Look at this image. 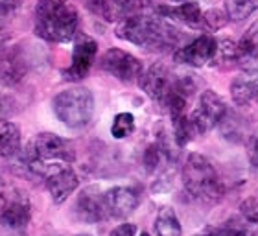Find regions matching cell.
I'll use <instances>...</instances> for the list:
<instances>
[{"mask_svg":"<svg viewBox=\"0 0 258 236\" xmlns=\"http://www.w3.org/2000/svg\"><path fill=\"white\" fill-rule=\"evenodd\" d=\"M116 37L127 43L150 50H170L177 46L181 33L172 22L164 19L161 13H135L125 17L116 26Z\"/></svg>","mask_w":258,"mask_h":236,"instance_id":"obj_1","label":"cell"},{"mask_svg":"<svg viewBox=\"0 0 258 236\" xmlns=\"http://www.w3.org/2000/svg\"><path fill=\"white\" fill-rule=\"evenodd\" d=\"M80 30V13L70 0H39L35 35L48 43H70Z\"/></svg>","mask_w":258,"mask_h":236,"instance_id":"obj_2","label":"cell"},{"mask_svg":"<svg viewBox=\"0 0 258 236\" xmlns=\"http://www.w3.org/2000/svg\"><path fill=\"white\" fill-rule=\"evenodd\" d=\"M183 185L194 199L207 205L218 203L225 194L214 164L201 153H190L186 157L183 164Z\"/></svg>","mask_w":258,"mask_h":236,"instance_id":"obj_3","label":"cell"},{"mask_svg":"<svg viewBox=\"0 0 258 236\" xmlns=\"http://www.w3.org/2000/svg\"><path fill=\"white\" fill-rule=\"evenodd\" d=\"M52 109L67 128L81 129L89 126L94 116V96L85 87H70L55 94Z\"/></svg>","mask_w":258,"mask_h":236,"instance_id":"obj_4","label":"cell"},{"mask_svg":"<svg viewBox=\"0 0 258 236\" xmlns=\"http://www.w3.org/2000/svg\"><path fill=\"white\" fill-rule=\"evenodd\" d=\"M32 205L26 194L13 185H0V223L8 229L21 231L30 223Z\"/></svg>","mask_w":258,"mask_h":236,"instance_id":"obj_5","label":"cell"},{"mask_svg":"<svg viewBox=\"0 0 258 236\" xmlns=\"http://www.w3.org/2000/svg\"><path fill=\"white\" fill-rule=\"evenodd\" d=\"M227 116V105L223 98L214 91H203L199 94L198 105L188 114L194 135H205Z\"/></svg>","mask_w":258,"mask_h":236,"instance_id":"obj_6","label":"cell"},{"mask_svg":"<svg viewBox=\"0 0 258 236\" xmlns=\"http://www.w3.org/2000/svg\"><path fill=\"white\" fill-rule=\"evenodd\" d=\"M37 177L44 179V185L48 188L54 203H64L70 198V194L80 185V179L76 172L69 166V162H52L44 164L37 170Z\"/></svg>","mask_w":258,"mask_h":236,"instance_id":"obj_7","label":"cell"},{"mask_svg":"<svg viewBox=\"0 0 258 236\" xmlns=\"http://www.w3.org/2000/svg\"><path fill=\"white\" fill-rule=\"evenodd\" d=\"M100 67H102V70L109 72L111 76H114L116 80L124 81V83H133V81L140 80V76H142L140 59L120 48H109L103 54Z\"/></svg>","mask_w":258,"mask_h":236,"instance_id":"obj_8","label":"cell"},{"mask_svg":"<svg viewBox=\"0 0 258 236\" xmlns=\"http://www.w3.org/2000/svg\"><path fill=\"white\" fill-rule=\"evenodd\" d=\"M140 89L159 103H166L168 96L173 91V83H175V74L168 69L164 63L151 65L144 74L140 76Z\"/></svg>","mask_w":258,"mask_h":236,"instance_id":"obj_9","label":"cell"},{"mask_svg":"<svg viewBox=\"0 0 258 236\" xmlns=\"http://www.w3.org/2000/svg\"><path fill=\"white\" fill-rule=\"evenodd\" d=\"M216 50H218V39L212 35H199L192 43L179 46L173 54V59L181 65L199 69V67H205L214 61Z\"/></svg>","mask_w":258,"mask_h":236,"instance_id":"obj_10","label":"cell"},{"mask_svg":"<svg viewBox=\"0 0 258 236\" xmlns=\"http://www.w3.org/2000/svg\"><path fill=\"white\" fill-rule=\"evenodd\" d=\"M98 54V43L89 35H76V44L72 50V63L67 70L64 76L70 81H80L87 78L91 70L94 59Z\"/></svg>","mask_w":258,"mask_h":236,"instance_id":"obj_11","label":"cell"},{"mask_svg":"<svg viewBox=\"0 0 258 236\" xmlns=\"http://www.w3.org/2000/svg\"><path fill=\"white\" fill-rule=\"evenodd\" d=\"M103 196L109 218H127L139 205L137 192L127 187H113L107 192H103Z\"/></svg>","mask_w":258,"mask_h":236,"instance_id":"obj_12","label":"cell"},{"mask_svg":"<svg viewBox=\"0 0 258 236\" xmlns=\"http://www.w3.org/2000/svg\"><path fill=\"white\" fill-rule=\"evenodd\" d=\"M78 214L81 220L94 223V221L107 220V207H105V196L96 187L85 188L78 198Z\"/></svg>","mask_w":258,"mask_h":236,"instance_id":"obj_13","label":"cell"},{"mask_svg":"<svg viewBox=\"0 0 258 236\" xmlns=\"http://www.w3.org/2000/svg\"><path fill=\"white\" fill-rule=\"evenodd\" d=\"M231 96L236 105L258 103V70L247 69L231 83Z\"/></svg>","mask_w":258,"mask_h":236,"instance_id":"obj_14","label":"cell"},{"mask_svg":"<svg viewBox=\"0 0 258 236\" xmlns=\"http://www.w3.org/2000/svg\"><path fill=\"white\" fill-rule=\"evenodd\" d=\"M157 11L162 17L177 19L179 22H183L190 28L203 26V11H201L198 2H183V4L173 6V8H159Z\"/></svg>","mask_w":258,"mask_h":236,"instance_id":"obj_15","label":"cell"},{"mask_svg":"<svg viewBox=\"0 0 258 236\" xmlns=\"http://www.w3.org/2000/svg\"><path fill=\"white\" fill-rule=\"evenodd\" d=\"M21 151V128L11 120L0 118V157H15Z\"/></svg>","mask_w":258,"mask_h":236,"instance_id":"obj_16","label":"cell"},{"mask_svg":"<svg viewBox=\"0 0 258 236\" xmlns=\"http://www.w3.org/2000/svg\"><path fill=\"white\" fill-rule=\"evenodd\" d=\"M238 61L240 63L258 61V22L249 26L242 39L238 41Z\"/></svg>","mask_w":258,"mask_h":236,"instance_id":"obj_17","label":"cell"},{"mask_svg":"<svg viewBox=\"0 0 258 236\" xmlns=\"http://www.w3.org/2000/svg\"><path fill=\"white\" fill-rule=\"evenodd\" d=\"M157 236H183V229L177 220V214L172 207H162L155 220Z\"/></svg>","mask_w":258,"mask_h":236,"instance_id":"obj_18","label":"cell"},{"mask_svg":"<svg viewBox=\"0 0 258 236\" xmlns=\"http://www.w3.org/2000/svg\"><path fill=\"white\" fill-rule=\"evenodd\" d=\"M258 10V0H225V13L231 21H243Z\"/></svg>","mask_w":258,"mask_h":236,"instance_id":"obj_19","label":"cell"},{"mask_svg":"<svg viewBox=\"0 0 258 236\" xmlns=\"http://www.w3.org/2000/svg\"><path fill=\"white\" fill-rule=\"evenodd\" d=\"M214 61L220 65H227V67L232 63H240L238 61V43H234L232 39H218Z\"/></svg>","mask_w":258,"mask_h":236,"instance_id":"obj_20","label":"cell"},{"mask_svg":"<svg viewBox=\"0 0 258 236\" xmlns=\"http://www.w3.org/2000/svg\"><path fill=\"white\" fill-rule=\"evenodd\" d=\"M135 131V116L131 113H118L114 116L113 126H111V135L114 139H127Z\"/></svg>","mask_w":258,"mask_h":236,"instance_id":"obj_21","label":"cell"},{"mask_svg":"<svg viewBox=\"0 0 258 236\" xmlns=\"http://www.w3.org/2000/svg\"><path fill=\"white\" fill-rule=\"evenodd\" d=\"M227 21H229V17H227L225 11L221 10H209L203 13V28H207L210 32L223 28L227 24Z\"/></svg>","mask_w":258,"mask_h":236,"instance_id":"obj_22","label":"cell"},{"mask_svg":"<svg viewBox=\"0 0 258 236\" xmlns=\"http://www.w3.org/2000/svg\"><path fill=\"white\" fill-rule=\"evenodd\" d=\"M240 212H242V216L247 221L258 225V199L256 198H249V199H245V201H242Z\"/></svg>","mask_w":258,"mask_h":236,"instance_id":"obj_23","label":"cell"},{"mask_svg":"<svg viewBox=\"0 0 258 236\" xmlns=\"http://www.w3.org/2000/svg\"><path fill=\"white\" fill-rule=\"evenodd\" d=\"M122 4H124L129 17H131V15H135V13L148 11L151 6H153V0H122Z\"/></svg>","mask_w":258,"mask_h":236,"instance_id":"obj_24","label":"cell"},{"mask_svg":"<svg viewBox=\"0 0 258 236\" xmlns=\"http://www.w3.org/2000/svg\"><path fill=\"white\" fill-rule=\"evenodd\" d=\"M137 234V225L133 223H120L118 227H114L109 236H135Z\"/></svg>","mask_w":258,"mask_h":236,"instance_id":"obj_25","label":"cell"},{"mask_svg":"<svg viewBox=\"0 0 258 236\" xmlns=\"http://www.w3.org/2000/svg\"><path fill=\"white\" fill-rule=\"evenodd\" d=\"M13 13H15V10H13V8H6V6H0V33H2L6 28H8V24H10Z\"/></svg>","mask_w":258,"mask_h":236,"instance_id":"obj_26","label":"cell"},{"mask_svg":"<svg viewBox=\"0 0 258 236\" xmlns=\"http://www.w3.org/2000/svg\"><path fill=\"white\" fill-rule=\"evenodd\" d=\"M192 236H220V231H218V227H207V229L196 232Z\"/></svg>","mask_w":258,"mask_h":236,"instance_id":"obj_27","label":"cell"},{"mask_svg":"<svg viewBox=\"0 0 258 236\" xmlns=\"http://www.w3.org/2000/svg\"><path fill=\"white\" fill-rule=\"evenodd\" d=\"M251 161H253V164L258 168V139L253 142V148H251Z\"/></svg>","mask_w":258,"mask_h":236,"instance_id":"obj_28","label":"cell"},{"mask_svg":"<svg viewBox=\"0 0 258 236\" xmlns=\"http://www.w3.org/2000/svg\"><path fill=\"white\" fill-rule=\"evenodd\" d=\"M22 0H0V6H6V8H13L17 10L19 6H21Z\"/></svg>","mask_w":258,"mask_h":236,"instance_id":"obj_29","label":"cell"},{"mask_svg":"<svg viewBox=\"0 0 258 236\" xmlns=\"http://www.w3.org/2000/svg\"><path fill=\"white\" fill-rule=\"evenodd\" d=\"M140 236H151V234H148V232H142V234H140Z\"/></svg>","mask_w":258,"mask_h":236,"instance_id":"obj_30","label":"cell"},{"mask_svg":"<svg viewBox=\"0 0 258 236\" xmlns=\"http://www.w3.org/2000/svg\"><path fill=\"white\" fill-rule=\"evenodd\" d=\"M172 2H181V0H172Z\"/></svg>","mask_w":258,"mask_h":236,"instance_id":"obj_31","label":"cell"}]
</instances>
